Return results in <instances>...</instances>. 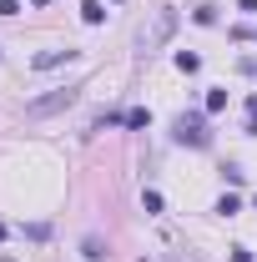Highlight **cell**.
Segmentation results:
<instances>
[{
  "instance_id": "2e32d148",
  "label": "cell",
  "mask_w": 257,
  "mask_h": 262,
  "mask_svg": "<svg viewBox=\"0 0 257 262\" xmlns=\"http://www.w3.org/2000/svg\"><path fill=\"white\" fill-rule=\"evenodd\" d=\"M252 207H257V202H252Z\"/></svg>"
},
{
  "instance_id": "30bf717a",
  "label": "cell",
  "mask_w": 257,
  "mask_h": 262,
  "mask_svg": "<svg viewBox=\"0 0 257 262\" xmlns=\"http://www.w3.org/2000/svg\"><path fill=\"white\" fill-rule=\"evenodd\" d=\"M0 15H20V0H0Z\"/></svg>"
},
{
  "instance_id": "5b68a950",
  "label": "cell",
  "mask_w": 257,
  "mask_h": 262,
  "mask_svg": "<svg viewBox=\"0 0 257 262\" xmlns=\"http://www.w3.org/2000/svg\"><path fill=\"white\" fill-rule=\"evenodd\" d=\"M146 121H152V111H146V106H136V111H126V126H131V131H141Z\"/></svg>"
},
{
  "instance_id": "6da1fadb",
  "label": "cell",
  "mask_w": 257,
  "mask_h": 262,
  "mask_svg": "<svg viewBox=\"0 0 257 262\" xmlns=\"http://www.w3.org/2000/svg\"><path fill=\"white\" fill-rule=\"evenodd\" d=\"M76 91H81V86H61V91H51V96H35L31 106H26V116H31V121H40V116H56V111H66V106L76 101Z\"/></svg>"
},
{
  "instance_id": "3957f363",
  "label": "cell",
  "mask_w": 257,
  "mask_h": 262,
  "mask_svg": "<svg viewBox=\"0 0 257 262\" xmlns=\"http://www.w3.org/2000/svg\"><path fill=\"white\" fill-rule=\"evenodd\" d=\"M76 51H40L35 56V71H51V66H61V61H71Z\"/></svg>"
},
{
  "instance_id": "8992f818",
  "label": "cell",
  "mask_w": 257,
  "mask_h": 262,
  "mask_svg": "<svg viewBox=\"0 0 257 262\" xmlns=\"http://www.w3.org/2000/svg\"><path fill=\"white\" fill-rule=\"evenodd\" d=\"M217 212H222V217H237V212H242V202H237V196H222V202H217Z\"/></svg>"
},
{
  "instance_id": "4fadbf2b",
  "label": "cell",
  "mask_w": 257,
  "mask_h": 262,
  "mask_svg": "<svg viewBox=\"0 0 257 262\" xmlns=\"http://www.w3.org/2000/svg\"><path fill=\"white\" fill-rule=\"evenodd\" d=\"M35 5H51V0H35Z\"/></svg>"
},
{
  "instance_id": "ba28073f",
  "label": "cell",
  "mask_w": 257,
  "mask_h": 262,
  "mask_svg": "<svg viewBox=\"0 0 257 262\" xmlns=\"http://www.w3.org/2000/svg\"><path fill=\"white\" fill-rule=\"evenodd\" d=\"M197 66H202V61H197L192 51H182V56H177V71H197Z\"/></svg>"
},
{
  "instance_id": "7c38bea8",
  "label": "cell",
  "mask_w": 257,
  "mask_h": 262,
  "mask_svg": "<svg viewBox=\"0 0 257 262\" xmlns=\"http://www.w3.org/2000/svg\"><path fill=\"white\" fill-rule=\"evenodd\" d=\"M237 5H242V10H257V0H237Z\"/></svg>"
},
{
  "instance_id": "5bb4252c",
  "label": "cell",
  "mask_w": 257,
  "mask_h": 262,
  "mask_svg": "<svg viewBox=\"0 0 257 262\" xmlns=\"http://www.w3.org/2000/svg\"><path fill=\"white\" fill-rule=\"evenodd\" d=\"M0 237H5V222H0Z\"/></svg>"
},
{
  "instance_id": "9a60e30c",
  "label": "cell",
  "mask_w": 257,
  "mask_h": 262,
  "mask_svg": "<svg viewBox=\"0 0 257 262\" xmlns=\"http://www.w3.org/2000/svg\"><path fill=\"white\" fill-rule=\"evenodd\" d=\"M0 262H15V257H0Z\"/></svg>"
},
{
  "instance_id": "52a82bcc",
  "label": "cell",
  "mask_w": 257,
  "mask_h": 262,
  "mask_svg": "<svg viewBox=\"0 0 257 262\" xmlns=\"http://www.w3.org/2000/svg\"><path fill=\"white\" fill-rule=\"evenodd\" d=\"M81 252H86L91 262H96V257H106V252H101V237H86V242H81Z\"/></svg>"
},
{
  "instance_id": "277c9868",
  "label": "cell",
  "mask_w": 257,
  "mask_h": 262,
  "mask_svg": "<svg viewBox=\"0 0 257 262\" xmlns=\"http://www.w3.org/2000/svg\"><path fill=\"white\" fill-rule=\"evenodd\" d=\"M81 20H86V26H101V20H106V5H101V0H86V5H81Z\"/></svg>"
},
{
  "instance_id": "9c48e42d",
  "label": "cell",
  "mask_w": 257,
  "mask_h": 262,
  "mask_svg": "<svg viewBox=\"0 0 257 262\" xmlns=\"http://www.w3.org/2000/svg\"><path fill=\"white\" fill-rule=\"evenodd\" d=\"M141 207L146 212H161V192H141Z\"/></svg>"
},
{
  "instance_id": "8fae6325",
  "label": "cell",
  "mask_w": 257,
  "mask_h": 262,
  "mask_svg": "<svg viewBox=\"0 0 257 262\" xmlns=\"http://www.w3.org/2000/svg\"><path fill=\"white\" fill-rule=\"evenodd\" d=\"M232 262H252V252L247 247H232Z\"/></svg>"
},
{
  "instance_id": "7a4b0ae2",
  "label": "cell",
  "mask_w": 257,
  "mask_h": 262,
  "mask_svg": "<svg viewBox=\"0 0 257 262\" xmlns=\"http://www.w3.org/2000/svg\"><path fill=\"white\" fill-rule=\"evenodd\" d=\"M177 141H182V146H207L212 131H207V121H202L197 111H182V116H177Z\"/></svg>"
}]
</instances>
